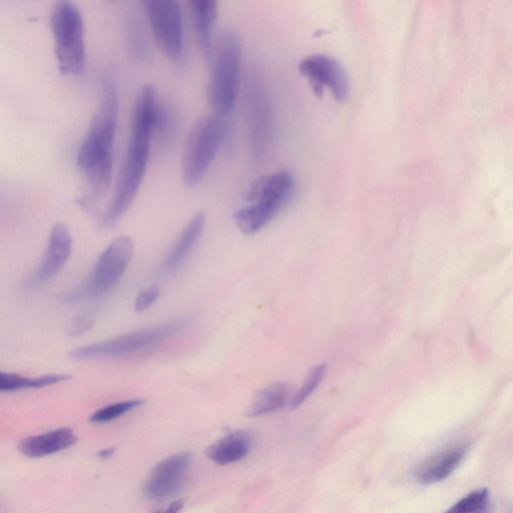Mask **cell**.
<instances>
[{"label":"cell","instance_id":"14","mask_svg":"<svg viewBox=\"0 0 513 513\" xmlns=\"http://www.w3.org/2000/svg\"><path fill=\"white\" fill-rule=\"evenodd\" d=\"M206 221L207 217L204 212H198L192 217L163 262L160 270L163 276L172 275L183 266L199 242L204 232Z\"/></svg>","mask_w":513,"mask_h":513},{"label":"cell","instance_id":"19","mask_svg":"<svg viewBox=\"0 0 513 513\" xmlns=\"http://www.w3.org/2000/svg\"><path fill=\"white\" fill-rule=\"evenodd\" d=\"M289 388L286 384L274 383L260 391L247 409V416L260 417L282 409L290 402Z\"/></svg>","mask_w":513,"mask_h":513},{"label":"cell","instance_id":"3","mask_svg":"<svg viewBox=\"0 0 513 513\" xmlns=\"http://www.w3.org/2000/svg\"><path fill=\"white\" fill-rule=\"evenodd\" d=\"M295 179L288 171H279L255 180L245 192L248 205L234 216L238 228L247 235L260 231L289 202Z\"/></svg>","mask_w":513,"mask_h":513},{"label":"cell","instance_id":"6","mask_svg":"<svg viewBox=\"0 0 513 513\" xmlns=\"http://www.w3.org/2000/svg\"><path fill=\"white\" fill-rule=\"evenodd\" d=\"M134 255L131 238H116L98 260L91 278L80 287L61 294L60 300L67 304L91 301L111 291L126 273Z\"/></svg>","mask_w":513,"mask_h":513},{"label":"cell","instance_id":"8","mask_svg":"<svg viewBox=\"0 0 513 513\" xmlns=\"http://www.w3.org/2000/svg\"><path fill=\"white\" fill-rule=\"evenodd\" d=\"M226 127L218 116L201 118L191 130L182 159V179L186 186L198 185L211 168L224 141Z\"/></svg>","mask_w":513,"mask_h":513},{"label":"cell","instance_id":"7","mask_svg":"<svg viewBox=\"0 0 513 513\" xmlns=\"http://www.w3.org/2000/svg\"><path fill=\"white\" fill-rule=\"evenodd\" d=\"M191 324L192 319L189 317L175 319L142 331L80 347L71 353V357L76 360H92L133 355L182 334Z\"/></svg>","mask_w":513,"mask_h":513},{"label":"cell","instance_id":"25","mask_svg":"<svg viewBox=\"0 0 513 513\" xmlns=\"http://www.w3.org/2000/svg\"><path fill=\"white\" fill-rule=\"evenodd\" d=\"M160 296V289L157 286H151L142 291L136 301L135 310L137 312H144L153 306Z\"/></svg>","mask_w":513,"mask_h":513},{"label":"cell","instance_id":"2","mask_svg":"<svg viewBox=\"0 0 513 513\" xmlns=\"http://www.w3.org/2000/svg\"><path fill=\"white\" fill-rule=\"evenodd\" d=\"M158 105L155 89L151 85L145 86L134 106L130 143L115 196L103 217L105 226L117 223L130 209L140 191L149 164Z\"/></svg>","mask_w":513,"mask_h":513},{"label":"cell","instance_id":"12","mask_svg":"<svg viewBox=\"0 0 513 513\" xmlns=\"http://www.w3.org/2000/svg\"><path fill=\"white\" fill-rule=\"evenodd\" d=\"M190 462L191 456L188 453H179L160 462L145 484V494L155 500L176 494L185 482Z\"/></svg>","mask_w":513,"mask_h":513},{"label":"cell","instance_id":"21","mask_svg":"<svg viewBox=\"0 0 513 513\" xmlns=\"http://www.w3.org/2000/svg\"><path fill=\"white\" fill-rule=\"evenodd\" d=\"M489 511V492L483 488L466 495L445 513H489Z\"/></svg>","mask_w":513,"mask_h":513},{"label":"cell","instance_id":"13","mask_svg":"<svg viewBox=\"0 0 513 513\" xmlns=\"http://www.w3.org/2000/svg\"><path fill=\"white\" fill-rule=\"evenodd\" d=\"M72 236L69 228L57 223L50 235L45 257L31 278V285H42L58 275L72 254Z\"/></svg>","mask_w":513,"mask_h":513},{"label":"cell","instance_id":"27","mask_svg":"<svg viewBox=\"0 0 513 513\" xmlns=\"http://www.w3.org/2000/svg\"><path fill=\"white\" fill-rule=\"evenodd\" d=\"M115 449L114 448H107L101 451L100 456L102 458H109L114 454Z\"/></svg>","mask_w":513,"mask_h":513},{"label":"cell","instance_id":"17","mask_svg":"<svg viewBox=\"0 0 513 513\" xmlns=\"http://www.w3.org/2000/svg\"><path fill=\"white\" fill-rule=\"evenodd\" d=\"M76 441L77 436L72 429L61 428L24 439L20 450L28 457L39 458L67 449Z\"/></svg>","mask_w":513,"mask_h":513},{"label":"cell","instance_id":"5","mask_svg":"<svg viewBox=\"0 0 513 513\" xmlns=\"http://www.w3.org/2000/svg\"><path fill=\"white\" fill-rule=\"evenodd\" d=\"M242 47L238 36L225 32L218 43L208 88V99L218 117L229 115L236 104L241 78Z\"/></svg>","mask_w":513,"mask_h":513},{"label":"cell","instance_id":"20","mask_svg":"<svg viewBox=\"0 0 513 513\" xmlns=\"http://www.w3.org/2000/svg\"><path fill=\"white\" fill-rule=\"evenodd\" d=\"M67 374H50L39 377H27L16 373H0V391L15 392L24 389H37L67 381Z\"/></svg>","mask_w":513,"mask_h":513},{"label":"cell","instance_id":"1","mask_svg":"<svg viewBox=\"0 0 513 513\" xmlns=\"http://www.w3.org/2000/svg\"><path fill=\"white\" fill-rule=\"evenodd\" d=\"M119 109L118 88L108 76L104 80L99 109L78 152V167L86 188L81 203L85 206L99 202L110 188Z\"/></svg>","mask_w":513,"mask_h":513},{"label":"cell","instance_id":"9","mask_svg":"<svg viewBox=\"0 0 513 513\" xmlns=\"http://www.w3.org/2000/svg\"><path fill=\"white\" fill-rule=\"evenodd\" d=\"M143 5L158 48L167 58L180 59L184 49L180 3L176 0H147Z\"/></svg>","mask_w":513,"mask_h":513},{"label":"cell","instance_id":"24","mask_svg":"<svg viewBox=\"0 0 513 513\" xmlns=\"http://www.w3.org/2000/svg\"><path fill=\"white\" fill-rule=\"evenodd\" d=\"M95 324V316L93 313H83L74 318L68 326V334L73 337L80 336L90 330Z\"/></svg>","mask_w":513,"mask_h":513},{"label":"cell","instance_id":"22","mask_svg":"<svg viewBox=\"0 0 513 513\" xmlns=\"http://www.w3.org/2000/svg\"><path fill=\"white\" fill-rule=\"evenodd\" d=\"M144 403L145 401L142 399H133L110 404L96 411L90 420L94 423H108L141 407Z\"/></svg>","mask_w":513,"mask_h":513},{"label":"cell","instance_id":"26","mask_svg":"<svg viewBox=\"0 0 513 513\" xmlns=\"http://www.w3.org/2000/svg\"><path fill=\"white\" fill-rule=\"evenodd\" d=\"M184 507V502L182 500H177L173 502L168 508L165 510H159L155 513H179Z\"/></svg>","mask_w":513,"mask_h":513},{"label":"cell","instance_id":"15","mask_svg":"<svg viewBox=\"0 0 513 513\" xmlns=\"http://www.w3.org/2000/svg\"><path fill=\"white\" fill-rule=\"evenodd\" d=\"M190 16L198 46L206 59L213 55V31L218 17V6L212 0H192Z\"/></svg>","mask_w":513,"mask_h":513},{"label":"cell","instance_id":"4","mask_svg":"<svg viewBox=\"0 0 513 513\" xmlns=\"http://www.w3.org/2000/svg\"><path fill=\"white\" fill-rule=\"evenodd\" d=\"M55 54L60 72L81 75L86 68L85 21L79 7L68 0L58 2L50 17Z\"/></svg>","mask_w":513,"mask_h":513},{"label":"cell","instance_id":"18","mask_svg":"<svg viewBox=\"0 0 513 513\" xmlns=\"http://www.w3.org/2000/svg\"><path fill=\"white\" fill-rule=\"evenodd\" d=\"M251 445L249 435L244 431L232 432L208 449V456L219 465H227L239 461L245 457Z\"/></svg>","mask_w":513,"mask_h":513},{"label":"cell","instance_id":"10","mask_svg":"<svg viewBox=\"0 0 513 513\" xmlns=\"http://www.w3.org/2000/svg\"><path fill=\"white\" fill-rule=\"evenodd\" d=\"M299 72L309 82L316 97L321 98L327 90L338 103L349 99V77L337 60L321 54L311 55L299 64Z\"/></svg>","mask_w":513,"mask_h":513},{"label":"cell","instance_id":"16","mask_svg":"<svg viewBox=\"0 0 513 513\" xmlns=\"http://www.w3.org/2000/svg\"><path fill=\"white\" fill-rule=\"evenodd\" d=\"M464 446H455L426 459L415 471L416 479L423 484H433L446 479L461 463Z\"/></svg>","mask_w":513,"mask_h":513},{"label":"cell","instance_id":"23","mask_svg":"<svg viewBox=\"0 0 513 513\" xmlns=\"http://www.w3.org/2000/svg\"><path fill=\"white\" fill-rule=\"evenodd\" d=\"M327 366L325 364L318 365L314 367L307 375L303 386L298 390V392L291 397L289 402V406L291 409H296L300 407L315 391V389L322 382L325 374H326Z\"/></svg>","mask_w":513,"mask_h":513},{"label":"cell","instance_id":"11","mask_svg":"<svg viewBox=\"0 0 513 513\" xmlns=\"http://www.w3.org/2000/svg\"><path fill=\"white\" fill-rule=\"evenodd\" d=\"M247 113L251 152L259 160L266 154L270 144L272 112L266 89L256 74H252L248 80Z\"/></svg>","mask_w":513,"mask_h":513}]
</instances>
